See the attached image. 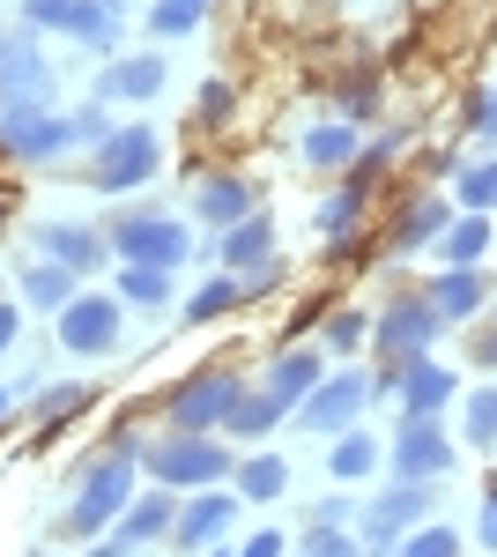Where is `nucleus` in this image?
I'll return each instance as SVG.
<instances>
[{"instance_id": "obj_1", "label": "nucleus", "mask_w": 497, "mask_h": 557, "mask_svg": "<svg viewBox=\"0 0 497 557\" xmlns=\"http://www.w3.org/2000/svg\"><path fill=\"white\" fill-rule=\"evenodd\" d=\"M134 506V438L120 446H104V454H89L83 469H75V491H67V506H60V535H112L120 513Z\"/></svg>"}, {"instance_id": "obj_2", "label": "nucleus", "mask_w": 497, "mask_h": 557, "mask_svg": "<svg viewBox=\"0 0 497 557\" xmlns=\"http://www.w3.org/2000/svg\"><path fill=\"white\" fill-rule=\"evenodd\" d=\"M134 461L149 483L164 491H208L223 475H238V454L215 438V431H164V438H134Z\"/></svg>"}, {"instance_id": "obj_3", "label": "nucleus", "mask_w": 497, "mask_h": 557, "mask_svg": "<svg viewBox=\"0 0 497 557\" xmlns=\"http://www.w3.org/2000/svg\"><path fill=\"white\" fill-rule=\"evenodd\" d=\"M104 238H112L120 260H141V268H186V260H194V223L171 215V209H157V201L120 209L112 223H104Z\"/></svg>"}, {"instance_id": "obj_4", "label": "nucleus", "mask_w": 497, "mask_h": 557, "mask_svg": "<svg viewBox=\"0 0 497 557\" xmlns=\"http://www.w3.org/2000/svg\"><path fill=\"white\" fill-rule=\"evenodd\" d=\"M23 30H60V38L89 45L104 60H120V0H23Z\"/></svg>"}, {"instance_id": "obj_5", "label": "nucleus", "mask_w": 497, "mask_h": 557, "mask_svg": "<svg viewBox=\"0 0 497 557\" xmlns=\"http://www.w3.org/2000/svg\"><path fill=\"white\" fill-rule=\"evenodd\" d=\"M157 172H164V134H149V127H112L89 149V186L97 194H134Z\"/></svg>"}, {"instance_id": "obj_6", "label": "nucleus", "mask_w": 497, "mask_h": 557, "mask_svg": "<svg viewBox=\"0 0 497 557\" xmlns=\"http://www.w3.org/2000/svg\"><path fill=\"white\" fill-rule=\"evenodd\" d=\"M453 461H460V446L446 438V417H401V431L386 438L394 483H446Z\"/></svg>"}, {"instance_id": "obj_7", "label": "nucleus", "mask_w": 497, "mask_h": 557, "mask_svg": "<svg viewBox=\"0 0 497 557\" xmlns=\"http://www.w3.org/2000/svg\"><path fill=\"white\" fill-rule=\"evenodd\" d=\"M431 491L438 483H386L378 498H364V513H357V543L372 557H394V543L431 520Z\"/></svg>"}, {"instance_id": "obj_8", "label": "nucleus", "mask_w": 497, "mask_h": 557, "mask_svg": "<svg viewBox=\"0 0 497 557\" xmlns=\"http://www.w3.org/2000/svg\"><path fill=\"white\" fill-rule=\"evenodd\" d=\"M8 112H52V67L30 30H0V120Z\"/></svg>"}, {"instance_id": "obj_9", "label": "nucleus", "mask_w": 497, "mask_h": 557, "mask_svg": "<svg viewBox=\"0 0 497 557\" xmlns=\"http://www.w3.org/2000/svg\"><path fill=\"white\" fill-rule=\"evenodd\" d=\"M238 394H246V380L231 372V364H215V372H194V380L171 386V431H223L231 424V409H238Z\"/></svg>"}, {"instance_id": "obj_10", "label": "nucleus", "mask_w": 497, "mask_h": 557, "mask_svg": "<svg viewBox=\"0 0 497 557\" xmlns=\"http://www.w3.org/2000/svg\"><path fill=\"white\" fill-rule=\"evenodd\" d=\"M364 409H372V372H327L297 401V424L312 431V438H341V431H357Z\"/></svg>"}, {"instance_id": "obj_11", "label": "nucleus", "mask_w": 497, "mask_h": 557, "mask_svg": "<svg viewBox=\"0 0 497 557\" xmlns=\"http://www.w3.org/2000/svg\"><path fill=\"white\" fill-rule=\"evenodd\" d=\"M431 343H438V312H431V298H423V290H415V298H394L372 320L378 364H415V357H431Z\"/></svg>"}, {"instance_id": "obj_12", "label": "nucleus", "mask_w": 497, "mask_h": 557, "mask_svg": "<svg viewBox=\"0 0 497 557\" xmlns=\"http://www.w3.org/2000/svg\"><path fill=\"white\" fill-rule=\"evenodd\" d=\"M83 134H75V112H8L0 120V157L8 164H52L67 157Z\"/></svg>"}, {"instance_id": "obj_13", "label": "nucleus", "mask_w": 497, "mask_h": 557, "mask_svg": "<svg viewBox=\"0 0 497 557\" xmlns=\"http://www.w3.org/2000/svg\"><path fill=\"white\" fill-rule=\"evenodd\" d=\"M30 246H38L45 260H60V268H75V275H89V268L112 260L104 223H83V215H38V223H30Z\"/></svg>"}, {"instance_id": "obj_14", "label": "nucleus", "mask_w": 497, "mask_h": 557, "mask_svg": "<svg viewBox=\"0 0 497 557\" xmlns=\"http://www.w3.org/2000/svg\"><path fill=\"white\" fill-rule=\"evenodd\" d=\"M120 312H126L120 298H75L60 312V349H67V357H112V349L126 343Z\"/></svg>"}, {"instance_id": "obj_15", "label": "nucleus", "mask_w": 497, "mask_h": 557, "mask_svg": "<svg viewBox=\"0 0 497 557\" xmlns=\"http://www.w3.org/2000/svg\"><path fill=\"white\" fill-rule=\"evenodd\" d=\"M186 201H194V215H201V231H238L246 215H260V194H252V178L238 172H194V186H186Z\"/></svg>"}, {"instance_id": "obj_16", "label": "nucleus", "mask_w": 497, "mask_h": 557, "mask_svg": "<svg viewBox=\"0 0 497 557\" xmlns=\"http://www.w3.org/2000/svg\"><path fill=\"white\" fill-rule=\"evenodd\" d=\"M215 260H223L238 283L268 290V283H275V223H268V215H246L238 231H223V238H215Z\"/></svg>"}, {"instance_id": "obj_17", "label": "nucleus", "mask_w": 497, "mask_h": 557, "mask_svg": "<svg viewBox=\"0 0 497 557\" xmlns=\"http://www.w3.org/2000/svg\"><path fill=\"white\" fill-rule=\"evenodd\" d=\"M423 298H431V312H438V327H468V320H483L490 312V275L483 268H438L431 283H423Z\"/></svg>"}, {"instance_id": "obj_18", "label": "nucleus", "mask_w": 497, "mask_h": 557, "mask_svg": "<svg viewBox=\"0 0 497 557\" xmlns=\"http://www.w3.org/2000/svg\"><path fill=\"white\" fill-rule=\"evenodd\" d=\"M320 380H327V349H283V357L260 372V394H268L283 417H297V401H305Z\"/></svg>"}, {"instance_id": "obj_19", "label": "nucleus", "mask_w": 497, "mask_h": 557, "mask_svg": "<svg viewBox=\"0 0 497 557\" xmlns=\"http://www.w3.org/2000/svg\"><path fill=\"white\" fill-rule=\"evenodd\" d=\"M401 417H446L460 401V372H446L438 357H415V364H401Z\"/></svg>"}, {"instance_id": "obj_20", "label": "nucleus", "mask_w": 497, "mask_h": 557, "mask_svg": "<svg viewBox=\"0 0 497 557\" xmlns=\"http://www.w3.org/2000/svg\"><path fill=\"white\" fill-rule=\"evenodd\" d=\"M238 506H246V498H223V491H201V498H186V506H178V528H171V543H178V550H215V543L231 535Z\"/></svg>"}, {"instance_id": "obj_21", "label": "nucleus", "mask_w": 497, "mask_h": 557, "mask_svg": "<svg viewBox=\"0 0 497 557\" xmlns=\"http://www.w3.org/2000/svg\"><path fill=\"white\" fill-rule=\"evenodd\" d=\"M178 506H186V498L157 483L149 498H134V506L120 513V528H112V543H126V550H149L157 535H171V528H178Z\"/></svg>"}, {"instance_id": "obj_22", "label": "nucleus", "mask_w": 497, "mask_h": 557, "mask_svg": "<svg viewBox=\"0 0 497 557\" xmlns=\"http://www.w3.org/2000/svg\"><path fill=\"white\" fill-rule=\"evenodd\" d=\"M157 89H164V60H157V52H120V60L104 67L97 97H104V104H149Z\"/></svg>"}, {"instance_id": "obj_23", "label": "nucleus", "mask_w": 497, "mask_h": 557, "mask_svg": "<svg viewBox=\"0 0 497 557\" xmlns=\"http://www.w3.org/2000/svg\"><path fill=\"white\" fill-rule=\"evenodd\" d=\"M453 215H460L453 201H438V194H415L409 209H401V223H394V253H423V246H438Z\"/></svg>"}, {"instance_id": "obj_24", "label": "nucleus", "mask_w": 497, "mask_h": 557, "mask_svg": "<svg viewBox=\"0 0 497 557\" xmlns=\"http://www.w3.org/2000/svg\"><path fill=\"white\" fill-rule=\"evenodd\" d=\"M497 246V215H468L460 209L438 238V268H483V253Z\"/></svg>"}, {"instance_id": "obj_25", "label": "nucleus", "mask_w": 497, "mask_h": 557, "mask_svg": "<svg viewBox=\"0 0 497 557\" xmlns=\"http://www.w3.org/2000/svg\"><path fill=\"white\" fill-rule=\"evenodd\" d=\"M357 149H364V141H357L349 120H320V127H305V141H297V157H305L312 172H349Z\"/></svg>"}, {"instance_id": "obj_26", "label": "nucleus", "mask_w": 497, "mask_h": 557, "mask_svg": "<svg viewBox=\"0 0 497 557\" xmlns=\"http://www.w3.org/2000/svg\"><path fill=\"white\" fill-rule=\"evenodd\" d=\"M75 283H83L75 268L30 260V268H23V305H30V312H67V305H75Z\"/></svg>"}, {"instance_id": "obj_27", "label": "nucleus", "mask_w": 497, "mask_h": 557, "mask_svg": "<svg viewBox=\"0 0 497 557\" xmlns=\"http://www.w3.org/2000/svg\"><path fill=\"white\" fill-rule=\"evenodd\" d=\"M231 483H238V498H246V506H275V498L290 491V461H283V454H246Z\"/></svg>"}, {"instance_id": "obj_28", "label": "nucleus", "mask_w": 497, "mask_h": 557, "mask_svg": "<svg viewBox=\"0 0 497 557\" xmlns=\"http://www.w3.org/2000/svg\"><path fill=\"white\" fill-rule=\"evenodd\" d=\"M378 461H386V446H378L372 431H341L327 446V475L334 483H364V475H378Z\"/></svg>"}, {"instance_id": "obj_29", "label": "nucleus", "mask_w": 497, "mask_h": 557, "mask_svg": "<svg viewBox=\"0 0 497 557\" xmlns=\"http://www.w3.org/2000/svg\"><path fill=\"white\" fill-rule=\"evenodd\" d=\"M246 298H252V283H238V275H208L201 290L186 298V320H194V327H208V320H223V312H238Z\"/></svg>"}, {"instance_id": "obj_30", "label": "nucleus", "mask_w": 497, "mask_h": 557, "mask_svg": "<svg viewBox=\"0 0 497 557\" xmlns=\"http://www.w3.org/2000/svg\"><path fill=\"white\" fill-rule=\"evenodd\" d=\"M460 446L497 454V386H475V394L460 401Z\"/></svg>"}, {"instance_id": "obj_31", "label": "nucleus", "mask_w": 497, "mask_h": 557, "mask_svg": "<svg viewBox=\"0 0 497 557\" xmlns=\"http://www.w3.org/2000/svg\"><path fill=\"white\" fill-rule=\"evenodd\" d=\"M453 209H468V215H497V149H490V157H475V164L453 178Z\"/></svg>"}, {"instance_id": "obj_32", "label": "nucleus", "mask_w": 497, "mask_h": 557, "mask_svg": "<svg viewBox=\"0 0 497 557\" xmlns=\"http://www.w3.org/2000/svg\"><path fill=\"white\" fill-rule=\"evenodd\" d=\"M357 215H364V186L349 178V186H334L327 201H320V238H327V246H341V238L357 231Z\"/></svg>"}, {"instance_id": "obj_33", "label": "nucleus", "mask_w": 497, "mask_h": 557, "mask_svg": "<svg viewBox=\"0 0 497 557\" xmlns=\"http://www.w3.org/2000/svg\"><path fill=\"white\" fill-rule=\"evenodd\" d=\"M120 305H171V268H141V260H126L120 268Z\"/></svg>"}, {"instance_id": "obj_34", "label": "nucleus", "mask_w": 497, "mask_h": 557, "mask_svg": "<svg viewBox=\"0 0 497 557\" xmlns=\"http://www.w3.org/2000/svg\"><path fill=\"white\" fill-rule=\"evenodd\" d=\"M283 424V409H275V401H268V394H260V386H246V394H238V409H231V438H268V431Z\"/></svg>"}, {"instance_id": "obj_35", "label": "nucleus", "mask_w": 497, "mask_h": 557, "mask_svg": "<svg viewBox=\"0 0 497 557\" xmlns=\"http://www.w3.org/2000/svg\"><path fill=\"white\" fill-rule=\"evenodd\" d=\"M201 15H208V0H149V30L157 38H186V30H201Z\"/></svg>"}, {"instance_id": "obj_36", "label": "nucleus", "mask_w": 497, "mask_h": 557, "mask_svg": "<svg viewBox=\"0 0 497 557\" xmlns=\"http://www.w3.org/2000/svg\"><path fill=\"white\" fill-rule=\"evenodd\" d=\"M394 557H460V535L446 520H423V528H409V535L394 543Z\"/></svg>"}, {"instance_id": "obj_37", "label": "nucleus", "mask_w": 497, "mask_h": 557, "mask_svg": "<svg viewBox=\"0 0 497 557\" xmlns=\"http://www.w3.org/2000/svg\"><path fill=\"white\" fill-rule=\"evenodd\" d=\"M334 97H341V120L357 127V120H372V112H378V75H341Z\"/></svg>"}, {"instance_id": "obj_38", "label": "nucleus", "mask_w": 497, "mask_h": 557, "mask_svg": "<svg viewBox=\"0 0 497 557\" xmlns=\"http://www.w3.org/2000/svg\"><path fill=\"white\" fill-rule=\"evenodd\" d=\"M83 401H89V386H83V380L45 386L38 401H30V424H60V417H67V409H83Z\"/></svg>"}, {"instance_id": "obj_39", "label": "nucleus", "mask_w": 497, "mask_h": 557, "mask_svg": "<svg viewBox=\"0 0 497 557\" xmlns=\"http://www.w3.org/2000/svg\"><path fill=\"white\" fill-rule=\"evenodd\" d=\"M372 343V312H334L327 320V349L334 357H349V349H364Z\"/></svg>"}, {"instance_id": "obj_40", "label": "nucleus", "mask_w": 497, "mask_h": 557, "mask_svg": "<svg viewBox=\"0 0 497 557\" xmlns=\"http://www.w3.org/2000/svg\"><path fill=\"white\" fill-rule=\"evenodd\" d=\"M305 557H372V550H364L349 528H312V535H305Z\"/></svg>"}, {"instance_id": "obj_41", "label": "nucleus", "mask_w": 497, "mask_h": 557, "mask_svg": "<svg viewBox=\"0 0 497 557\" xmlns=\"http://www.w3.org/2000/svg\"><path fill=\"white\" fill-rule=\"evenodd\" d=\"M468 134L497 149V89H475V97H468Z\"/></svg>"}, {"instance_id": "obj_42", "label": "nucleus", "mask_w": 497, "mask_h": 557, "mask_svg": "<svg viewBox=\"0 0 497 557\" xmlns=\"http://www.w3.org/2000/svg\"><path fill=\"white\" fill-rule=\"evenodd\" d=\"M357 513H364V498H349V491H334V498H320V506H312V528H349Z\"/></svg>"}, {"instance_id": "obj_43", "label": "nucleus", "mask_w": 497, "mask_h": 557, "mask_svg": "<svg viewBox=\"0 0 497 557\" xmlns=\"http://www.w3.org/2000/svg\"><path fill=\"white\" fill-rule=\"evenodd\" d=\"M194 120H208V127H223V120H231V89H223V83H208L201 97H194Z\"/></svg>"}, {"instance_id": "obj_44", "label": "nucleus", "mask_w": 497, "mask_h": 557, "mask_svg": "<svg viewBox=\"0 0 497 557\" xmlns=\"http://www.w3.org/2000/svg\"><path fill=\"white\" fill-rule=\"evenodd\" d=\"M283 550H290V535H283V528H260V535H246L231 557H283Z\"/></svg>"}, {"instance_id": "obj_45", "label": "nucleus", "mask_w": 497, "mask_h": 557, "mask_svg": "<svg viewBox=\"0 0 497 557\" xmlns=\"http://www.w3.org/2000/svg\"><path fill=\"white\" fill-rule=\"evenodd\" d=\"M75 134H83V149H97V141L112 134V120H104L97 104H83V112H75Z\"/></svg>"}, {"instance_id": "obj_46", "label": "nucleus", "mask_w": 497, "mask_h": 557, "mask_svg": "<svg viewBox=\"0 0 497 557\" xmlns=\"http://www.w3.org/2000/svg\"><path fill=\"white\" fill-rule=\"evenodd\" d=\"M475 535H483V550L497 557V483L483 491V513H475Z\"/></svg>"}, {"instance_id": "obj_47", "label": "nucleus", "mask_w": 497, "mask_h": 557, "mask_svg": "<svg viewBox=\"0 0 497 557\" xmlns=\"http://www.w3.org/2000/svg\"><path fill=\"white\" fill-rule=\"evenodd\" d=\"M490 320H497V298H490ZM475 364L497 372V327H475Z\"/></svg>"}, {"instance_id": "obj_48", "label": "nucleus", "mask_w": 497, "mask_h": 557, "mask_svg": "<svg viewBox=\"0 0 497 557\" xmlns=\"http://www.w3.org/2000/svg\"><path fill=\"white\" fill-rule=\"evenodd\" d=\"M15 335H23V312H15V305H0V349H15Z\"/></svg>"}, {"instance_id": "obj_49", "label": "nucleus", "mask_w": 497, "mask_h": 557, "mask_svg": "<svg viewBox=\"0 0 497 557\" xmlns=\"http://www.w3.org/2000/svg\"><path fill=\"white\" fill-rule=\"evenodd\" d=\"M89 557H149V550H126V543H97Z\"/></svg>"}, {"instance_id": "obj_50", "label": "nucleus", "mask_w": 497, "mask_h": 557, "mask_svg": "<svg viewBox=\"0 0 497 557\" xmlns=\"http://www.w3.org/2000/svg\"><path fill=\"white\" fill-rule=\"evenodd\" d=\"M201 557H231V550H223V543H215V550H201Z\"/></svg>"}, {"instance_id": "obj_51", "label": "nucleus", "mask_w": 497, "mask_h": 557, "mask_svg": "<svg viewBox=\"0 0 497 557\" xmlns=\"http://www.w3.org/2000/svg\"><path fill=\"white\" fill-rule=\"evenodd\" d=\"M0 417H8V386H0Z\"/></svg>"}]
</instances>
